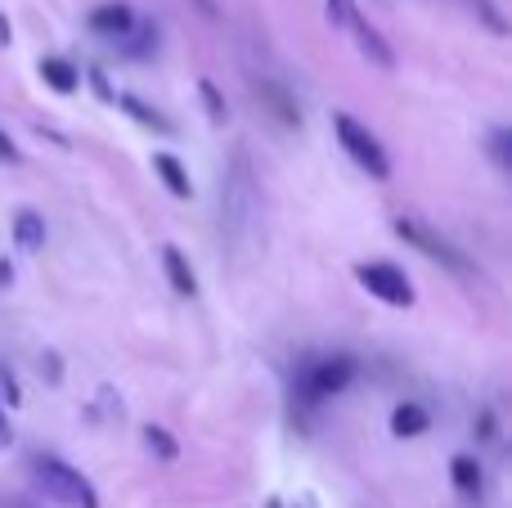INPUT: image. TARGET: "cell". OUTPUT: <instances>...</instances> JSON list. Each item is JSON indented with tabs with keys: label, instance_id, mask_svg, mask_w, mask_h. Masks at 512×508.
Wrapping results in <instances>:
<instances>
[{
	"label": "cell",
	"instance_id": "5b68a950",
	"mask_svg": "<svg viewBox=\"0 0 512 508\" xmlns=\"http://www.w3.org/2000/svg\"><path fill=\"white\" fill-rule=\"evenodd\" d=\"M391 230H396L405 243H414L418 252H427V257H432V261H445V266L463 270V275H468V270H472L468 261L459 257V248H454L450 239H441V234H436V230H427V225L409 221V216H396V221H391Z\"/></svg>",
	"mask_w": 512,
	"mask_h": 508
},
{
	"label": "cell",
	"instance_id": "9a60e30c",
	"mask_svg": "<svg viewBox=\"0 0 512 508\" xmlns=\"http://www.w3.org/2000/svg\"><path fill=\"white\" fill-rule=\"evenodd\" d=\"M144 446H149V455H158L162 464H171V459L180 455V446H176V437H171L167 428H144Z\"/></svg>",
	"mask_w": 512,
	"mask_h": 508
},
{
	"label": "cell",
	"instance_id": "2e32d148",
	"mask_svg": "<svg viewBox=\"0 0 512 508\" xmlns=\"http://www.w3.org/2000/svg\"><path fill=\"white\" fill-rule=\"evenodd\" d=\"M198 95H203V104H207V117H212L216 126H225V117H230V108H225V99H221V90L212 86V81H198Z\"/></svg>",
	"mask_w": 512,
	"mask_h": 508
},
{
	"label": "cell",
	"instance_id": "52a82bcc",
	"mask_svg": "<svg viewBox=\"0 0 512 508\" xmlns=\"http://www.w3.org/2000/svg\"><path fill=\"white\" fill-rule=\"evenodd\" d=\"M351 32H355V45H360V54L373 63V68H382V72H391V68H396V54H391V45L382 41V32H378V27H373V23H364V18L355 14V18H351Z\"/></svg>",
	"mask_w": 512,
	"mask_h": 508
},
{
	"label": "cell",
	"instance_id": "277c9868",
	"mask_svg": "<svg viewBox=\"0 0 512 508\" xmlns=\"http://www.w3.org/2000/svg\"><path fill=\"white\" fill-rule=\"evenodd\" d=\"M355 279H360V288L369 297H378V302L414 306V284H409V275L400 266H391V261H360V266H355Z\"/></svg>",
	"mask_w": 512,
	"mask_h": 508
},
{
	"label": "cell",
	"instance_id": "5bb4252c",
	"mask_svg": "<svg viewBox=\"0 0 512 508\" xmlns=\"http://www.w3.org/2000/svg\"><path fill=\"white\" fill-rule=\"evenodd\" d=\"M450 477L454 486H459V495H468V500H481V464L468 455H454L450 459Z\"/></svg>",
	"mask_w": 512,
	"mask_h": 508
},
{
	"label": "cell",
	"instance_id": "484cf974",
	"mask_svg": "<svg viewBox=\"0 0 512 508\" xmlns=\"http://www.w3.org/2000/svg\"><path fill=\"white\" fill-rule=\"evenodd\" d=\"M9 437H14V432H9V419H5V410H0V446H9Z\"/></svg>",
	"mask_w": 512,
	"mask_h": 508
},
{
	"label": "cell",
	"instance_id": "603a6c76",
	"mask_svg": "<svg viewBox=\"0 0 512 508\" xmlns=\"http://www.w3.org/2000/svg\"><path fill=\"white\" fill-rule=\"evenodd\" d=\"M481 437L495 441V414H481Z\"/></svg>",
	"mask_w": 512,
	"mask_h": 508
},
{
	"label": "cell",
	"instance_id": "7a4b0ae2",
	"mask_svg": "<svg viewBox=\"0 0 512 508\" xmlns=\"http://www.w3.org/2000/svg\"><path fill=\"white\" fill-rule=\"evenodd\" d=\"M355 374H360V365H355L351 356L310 360V365H301V374H297V401H301V405L328 401V396L346 392V387L355 383Z\"/></svg>",
	"mask_w": 512,
	"mask_h": 508
},
{
	"label": "cell",
	"instance_id": "3957f363",
	"mask_svg": "<svg viewBox=\"0 0 512 508\" xmlns=\"http://www.w3.org/2000/svg\"><path fill=\"white\" fill-rule=\"evenodd\" d=\"M333 131H337V144L346 149V158H351L360 171H369L373 180H387L391 176V158H387V149L378 144V135H373L369 126H360L355 117L337 113L333 117Z\"/></svg>",
	"mask_w": 512,
	"mask_h": 508
},
{
	"label": "cell",
	"instance_id": "44dd1931",
	"mask_svg": "<svg viewBox=\"0 0 512 508\" xmlns=\"http://www.w3.org/2000/svg\"><path fill=\"white\" fill-rule=\"evenodd\" d=\"M0 162H9V167L18 162V149H14V140H9L5 131H0Z\"/></svg>",
	"mask_w": 512,
	"mask_h": 508
},
{
	"label": "cell",
	"instance_id": "4316f807",
	"mask_svg": "<svg viewBox=\"0 0 512 508\" xmlns=\"http://www.w3.org/2000/svg\"><path fill=\"white\" fill-rule=\"evenodd\" d=\"M270 508H279V504H270Z\"/></svg>",
	"mask_w": 512,
	"mask_h": 508
},
{
	"label": "cell",
	"instance_id": "7402d4cb",
	"mask_svg": "<svg viewBox=\"0 0 512 508\" xmlns=\"http://www.w3.org/2000/svg\"><path fill=\"white\" fill-rule=\"evenodd\" d=\"M41 374H50V383H59V356H41Z\"/></svg>",
	"mask_w": 512,
	"mask_h": 508
},
{
	"label": "cell",
	"instance_id": "e0dca14e",
	"mask_svg": "<svg viewBox=\"0 0 512 508\" xmlns=\"http://www.w3.org/2000/svg\"><path fill=\"white\" fill-rule=\"evenodd\" d=\"M324 9H328V23H337V27H351V18L360 14L355 0H324Z\"/></svg>",
	"mask_w": 512,
	"mask_h": 508
},
{
	"label": "cell",
	"instance_id": "9c48e42d",
	"mask_svg": "<svg viewBox=\"0 0 512 508\" xmlns=\"http://www.w3.org/2000/svg\"><path fill=\"white\" fill-rule=\"evenodd\" d=\"M153 171H158L162 185H167L176 198H194V180H189V171H185L180 158H171V153H153Z\"/></svg>",
	"mask_w": 512,
	"mask_h": 508
},
{
	"label": "cell",
	"instance_id": "4fadbf2b",
	"mask_svg": "<svg viewBox=\"0 0 512 508\" xmlns=\"http://www.w3.org/2000/svg\"><path fill=\"white\" fill-rule=\"evenodd\" d=\"M14 243H18L23 252H41V248H45V216L18 212V216H14Z\"/></svg>",
	"mask_w": 512,
	"mask_h": 508
},
{
	"label": "cell",
	"instance_id": "8992f818",
	"mask_svg": "<svg viewBox=\"0 0 512 508\" xmlns=\"http://www.w3.org/2000/svg\"><path fill=\"white\" fill-rule=\"evenodd\" d=\"M90 32H99V36H113V41H122L126 32L135 27V9L126 5V0H104V5H95L90 9Z\"/></svg>",
	"mask_w": 512,
	"mask_h": 508
},
{
	"label": "cell",
	"instance_id": "d6986e66",
	"mask_svg": "<svg viewBox=\"0 0 512 508\" xmlns=\"http://www.w3.org/2000/svg\"><path fill=\"white\" fill-rule=\"evenodd\" d=\"M90 86H95V95L99 99H104V104H113V86H108V77H104V72H99V68H90Z\"/></svg>",
	"mask_w": 512,
	"mask_h": 508
},
{
	"label": "cell",
	"instance_id": "ba28073f",
	"mask_svg": "<svg viewBox=\"0 0 512 508\" xmlns=\"http://www.w3.org/2000/svg\"><path fill=\"white\" fill-rule=\"evenodd\" d=\"M162 270H167V284L176 288L180 297H194L198 293V275H194L189 257L176 248V243H167V248H162Z\"/></svg>",
	"mask_w": 512,
	"mask_h": 508
},
{
	"label": "cell",
	"instance_id": "cb8c5ba5",
	"mask_svg": "<svg viewBox=\"0 0 512 508\" xmlns=\"http://www.w3.org/2000/svg\"><path fill=\"white\" fill-rule=\"evenodd\" d=\"M14 284V266H9V261H0V288H9Z\"/></svg>",
	"mask_w": 512,
	"mask_h": 508
},
{
	"label": "cell",
	"instance_id": "ac0fdd59",
	"mask_svg": "<svg viewBox=\"0 0 512 508\" xmlns=\"http://www.w3.org/2000/svg\"><path fill=\"white\" fill-rule=\"evenodd\" d=\"M508 140H512V135H508V131H495V135H490V153H495V162H499V167H512V153H508Z\"/></svg>",
	"mask_w": 512,
	"mask_h": 508
},
{
	"label": "cell",
	"instance_id": "ffe728a7",
	"mask_svg": "<svg viewBox=\"0 0 512 508\" xmlns=\"http://www.w3.org/2000/svg\"><path fill=\"white\" fill-rule=\"evenodd\" d=\"M0 387H5V396H9V405H23V392H18V378L9 374L5 365H0Z\"/></svg>",
	"mask_w": 512,
	"mask_h": 508
},
{
	"label": "cell",
	"instance_id": "d4e9b609",
	"mask_svg": "<svg viewBox=\"0 0 512 508\" xmlns=\"http://www.w3.org/2000/svg\"><path fill=\"white\" fill-rule=\"evenodd\" d=\"M9 41H14V27H9V18L0 14V45H9Z\"/></svg>",
	"mask_w": 512,
	"mask_h": 508
},
{
	"label": "cell",
	"instance_id": "30bf717a",
	"mask_svg": "<svg viewBox=\"0 0 512 508\" xmlns=\"http://www.w3.org/2000/svg\"><path fill=\"white\" fill-rule=\"evenodd\" d=\"M36 72H41V81L50 90H59V95H72V90L81 86V72L72 68L68 59H41L36 63Z\"/></svg>",
	"mask_w": 512,
	"mask_h": 508
},
{
	"label": "cell",
	"instance_id": "7c38bea8",
	"mask_svg": "<svg viewBox=\"0 0 512 508\" xmlns=\"http://www.w3.org/2000/svg\"><path fill=\"white\" fill-rule=\"evenodd\" d=\"M427 428H432V419H427L423 405L405 401V405H396V410H391V432H396V437H423Z\"/></svg>",
	"mask_w": 512,
	"mask_h": 508
},
{
	"label": "cell",
	"instance_id": "8fae6325",
	"mask_svg": "<svg viewBox=\"0 0 512 508\" xmlns=\"http://www.w3.org/2000/svg\"><path fill=\"white\" fill-rule=\"evenodd\" d=\"M113 104H117V108H122V113H126V117H131V122L149 126V131H158V135H171V122H167V117H162V113H158V108H149V104H144V99H140V95H117V99H113Z\"/></svg>",
	"mask_w": 512,
	"mask_h": 508
},
{
	"label": "cell",
	"instance_id": "6da1fadb",
	"mask_svg": "<svg viewBox=\"0 0 512 508\" xmlns=\"http://www.w3.org/2000/svg\"><path fill=\"white\" fill-rule=\"evenodd\" d=\"M32 482L41 486V495L50 504L63 508H99V491L81 477V468H72L59 455H32Z\"/></svg>",
	"mask_w": 512,
	"mask_h": 508
}]
</instances>
